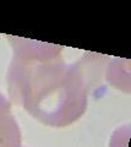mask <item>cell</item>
I'll list each match as a JSON object with an SVG mask.
<instances>
[{
	"label": "cell",
	"mask_w": 131,
	"mask_h": 147,
	"mask_svg": "<svg viewBox=\"0 0 131 147\" xmlns=\"http://www.w3.org/2000/svg\"><path fill=\"white\" fill-rule=\"evenodd\" d=\"M12 57L7 92L15 104L50 127L69 126L85 114L91 90L80 60L67 64L64 48L7 36Z\"/></svg>",
	"instance_id": "6da1fadb"
},
{
	"label": "cell",
	"mask_w": 131,
	"mask_h": 147,
	"mask_svg": "<svg viewBox=\"0 0 131 147\" xmlns=\"http://www.w3.org/2000/svg\"><path fill=\"white\" fill-rule=\"evenodd\" d=\"M0 147H22L20 126L11 112H0Z\"/></svg>",
	"instance_id": "7a4b0ae2"
},
{
	"label": "cell",
	"mask_w": 131,
	"mask_h": 147,
	"mask_svg": "<svg viewBox=\"0 0 131 147\" xmlns=\"http://www.w3.org/2000/svg\"><path fill=\"white\" fill-rule=\"evenodd\" d=\"M0 112H11V103L1 92H0Z\"/></svg>",
	"instance_id": "3957f363"
},
{
	"label": "cell",
	"mask_w": 131,
	"mask_h": 147,
	"mask_svg": "<svg viewBox=\"0 0 131 147\" xmlns=\"http://www.w3.org/2000/svg\"><path fill=\"white\" fill-rule=\"evenodd\" d=\"M22 147H28V146H22Z\"/></svg>",
	"instance_id": "277c9868"
}]
</instances>
